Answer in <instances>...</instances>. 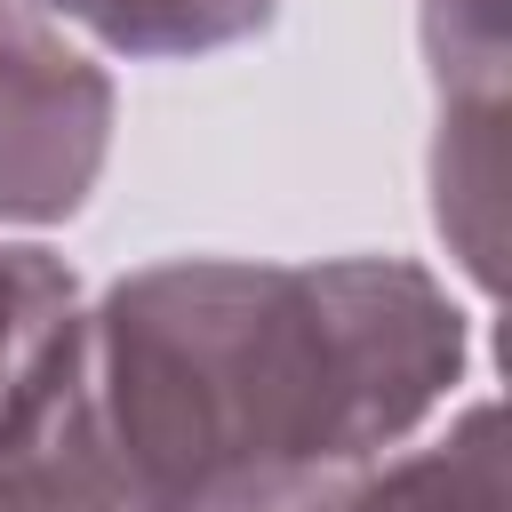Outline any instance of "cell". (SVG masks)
Masks as SVG:
<instances>
[{"label":"cell","mask_w":512,"mask_h":512,"mask_svg":"<svg viewBox=\"0 0 512 512\" xmlns=\"http://www.w3.org/2000/svg\"><path fill=\"white\" fill-rule=\"evenodd\" d=\"M80 368L136 512H280L456 400L472 312L416 256H160L80 304Z\"/></svg>","instance_id":"obj_1"},{"label":"cell","mask_w":512,"mask_h":512,"mask_svg":"<svg viewBox=\"0 0 512 512\" xmlns=\"http://www.w3.org/2000/svg\"><path fill=\"white\" fill-rule=\"evenodd\" d=\"M120 88L88 40L32 0H0V224H72L112 160Z\"/></svg>","instance_id":"obj_2"},{"label":"cell","mask_w":512,"mask_h":512,"mask_svg":"<svg viewBox=\"0 0 512 512\" xmlns=\"http://www.w3.org/2000/svg\"><path fill=\"white\" fill-rule=\"evenodd\" d=\"M416 48H424V88H432V152H424L432 232H440L448 264L480 296H496V272H504V72H512L504 0H416Z\"/></svg>","instance_id":"obj_3"},{"label":"cell","mask_w":512,"mask_h":512,"mask_svg":"<svg viewBox=\"0 0 512 512\" xmlns=\"http://www.w3.org/2000/svg\"><path fill=\"white\" fill-rule=\"evenodd\" d=\"M32 8L128 64H200L248 48L280 16V0H32Z\"/></svg>","instance_id":"obj_4"},{"label":"cell","mask_w":512,"mask_h":512,"mask_svg":"<svg viewBox=\"0 0 512 512\" xmlns=\"http://www.w3.org/2000/svg\"><path fill=\"white\" fill-rule=\"evenodd\" d=\"M384 496L392 512H504V408L480 392L424 448H392Z\"/></svg>","instance_id":"obj_5"},{"label":"cell","mask_w":512,"mask_h":512,"mask_svg":"<svg viewBox=\"0 0 512 512\" xmlns=\"http://www.w3.org/2000/svg\"><path fill=\"white\" fill-rule=\"evenodd\" d=\"M80 280L40 240H0V416L32 392V376L56 360V344L80 320Z\"/></svg>","instance_id":"obj_6"},{"label":"cell","mask_w":512,"mask_h":512,"mask_svg":"<svg viewBox=\"0 0 512 512\" xmlns=\"http://www.w3.org/2000/svg\"><path fill=\"white\" fill-rule=\"evenodd\" d=\"M280 512H392L384 464H368V472H352V480H336V488H320V496H304V504H280Z\"/></svg>","instance_id":"obj_7"}]
</instances>
